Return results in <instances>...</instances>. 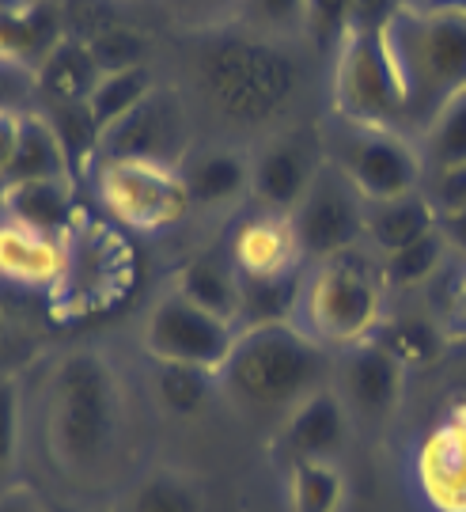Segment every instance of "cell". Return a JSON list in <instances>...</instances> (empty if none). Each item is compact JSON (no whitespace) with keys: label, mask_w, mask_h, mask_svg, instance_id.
Instances as JSON below:
<instances>
[{"label":"cell","mask_w":466,"mask_h":512,"mask_svg":"<svg viewBox=\"0 0 466 512\" xmlns=\"http://www.w3.org/2000/svg\"><path fill=\"white\" fill-rule=\"evenodd\" d=\"M160 76L186 99L201 137L254 148L326 114V61L307 38H277L243 19L163 31Z\"/></svg>","instance_id":"obj_1"},{"label":"cell","mask_w":466,"mask_h":512,"mask_svg":"<svg viewBox=\"0 0 466 512\" xmlns=\"http://www.w3.org/2000/svg\"><path fill=\"white\" fill-rule=\"evenodd\" d=\"M129 387L103 346L57 349L42 372V448L61 478L91 482L107 471L126 437Z\"/></svg>","instance_id":"obj_2"},{"label":"cell","mask_w":466,"mask_h":512,"mask_svg":"<svg viewBox=\"0 0 466 512\" xmlns=\"http://www.w3.org/2000/svg\"><path fill=\"white\" fill-rule=\"evenodd\" d=\"M216 384L243 418L281 425L304 399L334 384V353L296 323L239 330Z\"/></svg>","instance_id":"obj_3"},{"label":"cell","mask_w":466,"mask_h":512,"mask_svg":"<svg viewBox=\"0 0 466 512\" xmlns=\"http://www.w3.org/2000/svg\"><path fill=\"white\" fill-rule=\"evenodd\" d=\"M379 42L402 95L406 133L417 141V133L455 95L466 92V8L463 4H436V8L402 4L379 27Z\"/></svg>","instance_id":"obj_4"},{"label":"cell","mask_w":466,"mask_h":512,"mask_svg":"<svg viewBox=\"0 0 466 512\" xmlns=\"http://www.w3.org/2000/svg\"><path fill=\"white\" fill-rule=\"evenodd\" d=\"M387 319V285L379 274V258L368 247L349 255L307 262L304 296L296 311V327L323 349L341 353L376 338Z\"/></svg>","instance_id":"obj_5"},{"label":"cell","mask_w":466,"mask_h":512,"mask_svg":"<svg viewBox=\"0 0 466 512\" xmlns=\"http://www.w3.org/2000/svg\"><path fill=\"white\" fill-rule=\"evenodd\" d=\"M84 179H88L99 213L114 220L122 232L163 236L194 217L179 167L95 156Z\"/></svg>","instance_id":"obj_6"},{"label":"cell","mask_w":466,"mask_h":512,"mask_svg":"<svg viewBox=\"0 0 466 512\" xmlns=\"http://www.w3.org/2000/svg\"><path fill=\"white\" fill-rule=\"evenodd\" d=\"M323 152L368 202L402 198L425 186V160L410 133L341 122L323 114Z\"/></svg>","instance_id":"obj_7"},{"label":"cell","mask_w":466,"mask_h":512,"mask_svg":"<svg viewBox=\"0 0 466 512\" xmlns=\"http://www.w3.org/2000/svg\"><path fill=\"white\" fill-rule=\"evenodd\" d=\"M326 114L357 126L406 133V110H402V95H398L391 61L383 54L379 31L353 27L341 38L326 69Z\"/></svg>","instance_id":"obj_8"},{"label":"cell","mask_w":466,"mask_h":512,"mask_svg":"<svg viewBox=\"0 0 466 512\" xmlns=\"http://www.w3.org/2000/svg\"><path fill=\"white\" fill-rule=\"evenodd\" d=\"M137 338H141V353L152 357V361L220 372L228 353L235 349L239 327L213 315V311L198 308L194 300H186V296L167 285L144 308Z\"/></svg>","instance_id":"obj_9"},{"label":"cell","mask_w":466,"mask_h":512,"mask_svg":"<svg viewBox=\"0 0 466 512\" xmlns=\"http://www.w3.org/2000/svg\"><path fill=\"white\" fill-rule=\"evenodd\" d=\"M61 8L69 35L88 46V54L103 73L156 65L163 23L152 8L122 0H61Z\"/></svg>","instance_id":"obj_10"},{"label":"cell","mask_w":466,"mask_h":512,"mask_svg":"<svg viewBox=\"0 0 466 512\" xmlns=\"http://www.w3.org/2000/svg\"><path fill=\"white\" fill-rule=\"evenodd\" d=\"M198 122L167 80L148 95L144 103L129 110L126 118H118L99 137V156L114 160H152V164L179 167L186 152L198 145Z\"/></svg>","instance_id":"obj_11"},{"label":"cell","mask_w":466,"mask_h":512,"mask_svg":"<svg viewBox=\"0 0 466 512\" xmlns=\"http://www.w3.org/2000/svg\"><path fill=\"white\" fill-rule=\"evenodd\" d=\"M288 217L307 262H326L364 247L368 198L330 160H323L319 175L311 179L307 194Z\"/></svg>","instance_id":"obj_12"},{"label":"cell","mask_w":466,"mask_h":512,"mask_svg":"<svg viewBox=\"0 0 466 512\" xmlns=\"http://www.w3.org/2000/svg\"><path fill=\"white\" fill-rule=\"evenodd\" d=\"M319 122L281 129L251 148V205L273 213H292L300 205L326 160Z\"/></svg>","instance_id":"obj_13"},{"label":"cell","mask_w":466,"mask_h":512,"mask_svg":"<svg viewBox=\"0 0 466 512\" xmlns=\"http://www.w3.org/2000/svg\"><path fill=\"white\" fill-rule=\"evenodd\" d=\"M334 391L353 421H387L402 403L406 365L379 338L334 353Z\"/></svg>","instance_id":"obj_14"},{"label":"cell","mask_w":466,"mask_h":512,"mask_svg":"<svg viewBox=\"0 0 466 512\" xmlns=\"http://www.w3.org/2000/svg\"><path fill=\"white\" fill-rule=\"evenodd\" d=\"M179 175L194 213L235 217L251 205V148L216 141V137H198V145L179 164Z\"/></svg>","instance_id":"obj_15"},{"label":"cell","mask_w":466,"mask_h":512,"mask_svg":"<svg viewBox=\"0 0 466 512\" xmlns=\"http://www.w3.org/2000/svg\"><path fill=\"white\" fill-rule=\"evenodd\" d=\"M413 486L432 512H466V403H455L413 452Z\"/></svg>","instance_id":"obj_16"},{"label":"cell","mask_w":466,"mask_h":512,"mask_svg":"<svg viewBox=\"0 0 466 512\" xmlns=\"http://www.w3.org/2000/svg\"><path fill=\"white\" fill-rule=\"evenodd\" d=\"M220 247L232 258L239 277H277L307 266L292 217L273 213V209H258V205H247L243 213H235L228 220V232H224Z\"/></svg>","instance_id":"obj_17"},{"label":"cell","mask_w":466,"mask_h":512,"mask_svg":"<svg viewBox=\"0 0 466 512\" xmlns=\"http://www.w3.org/2000/svg\"><path fill=\"white\" fill-rule=\"evenodd\" d=\"M69 277V236L38 232L23 220H0V289L57 296Z\"/></svg>","instance_id":"obj_18"},{"label":"cell","mask_w":466,"mask_h":512,"mask_svg":"<svg viewBox=\"0 0 466 512\" xmlns=\"http://www.w3.org/2000/svg\"><path fill=\"white\" fill-rule=\"evenodd\" d=\"M349 437H353V414L345 410L334 387H323L277 425V452L285 467L300 459H338L349 448Z\"/></svg>","instance_id":"obj_19"},{"label":"cell","mask_w":466,"mask_h":512,"mask_svg":"<svg viewBox=\"0 0 466 512\" xmlns=\"http://www.w3.org/2000/svg\"><path fill=\"white\" fill-rule=\"evenodd\" d=\"M69 38L61 0H0V61L38 73V65Z\"/></svg>","instance_id":"obj_20"},{"label":"cell","mask_w":466,"mask_h":512,"mask_svg":"<svg viewBox=\"0 0 466 512\" xmlns=\"http://www.w3.org/2000/svg\"><path fill=\"white\" fill-rule=\"evenodd\" d=\"M0 205L8 217L31 224L38 232L69 236L80 224V205H76V179H27V183H8L0 190Z\"/></svg>","instance_id":"obj_21"},{"label":"cell","mask_w":466,"mask_h":512,"mask_svg":"<svg viewBox=\"0 0 466 512\" xmlns=\"http://www.w3.org/2000/svg\"><path fill=\"white\" fill-rule=\"evenodd\" d=\"M171 289L228 323L239 319V274H235L232 258L224 255V247L186 258L171 277Z\"/></svg>","instance_id":"obj_22"},{"label":"cell","mask_w":466,"mask_h":512,"mask_svg":"<svg viewBox=\"0 0 466 512\" xmlns=\"http://www.w3.org/2000/svg\"><path fill=\"white\" fill-rule=\"evenodd\" d=\"M436 228V209H432L425 190H413L402 198L387 202H368V220H364V247L376 258L395 255L406 243L421 239Z\"/></svg>","instance_id":"obj_23"},{"label":"cell","mask_w":466,"mask_h":512,"mask_svg":"<svg viewBox=\"0 0 466 512\" xmlns=\"http://www.w3.org/2000/svg\"><path fill=\"white\" fill-rule=\"evenodd\" d=\"M99 76H103V69L95 65L88 46L69 35L38 65V107H84L88 95L95 92V84H99Z\"/></svg>","instance_id":"obj_24"},{"label":"cell","mask_w":466,"mask_h":512,"mask_svg":"<svg viewBox=\"0 0 466 512\" xmlns=\"http://www.w3.org/2000/svg\"><path fill=\"white\" fill-rule=\"evenodd\" d=\"M114 512H209V494L190 471L152 467L118 494Z\"/></svg>","instance_id":"obj_25"},{"label":"cell","mask_w":466,"mask_h":512,"mask_svg":"<svg viewBox=\"0 0 466 512\" xmlns=\"http://www.w3.org/2000/svg\"><path fill=\"white\" fill-rule=\"evenodd\" d=\"M72 171L69 148L61 141V133L42 110H27L19 118V137H16V160L8 171V183H27V179H65Z\"/></svg>","instance_id":"obj_26"},{"label":"cell","mask_w":466,"mask_h":512,"mask_svg":"<svg viewBox=\"0 0 466 512\" xmlns=\"http://www.w3.org/2000/svg\"><path fill=\"white\" fill-rule=\"evenodd\" d=\"M304 270L277 277H239V330L254 327H281V323H296L300 311V296H304Z\"/></svg>","instance_id":"obj_27"},{"label":"cell","mask_w":466,"mask_h":512,"mask_svg":"<svg viewBox=\"0 0 466 512\" xmlns=\"http://www.w3.org/2000/svg\"><path fill=\"white\" fill-rule=\"evenodd\" d=\"M451 258H455V251H451V243L444 239L440 224H436L432 232H425L421 239L406 243L402 251L379 258V274H383L387 293H391V289L410 293V289H425V285H432L436 277L448 270Z\"/></svg>","instance_id":"obj_28"},{"label":"cell","mask_w":466,"mask_h":512,"mask_svg":"<svg viewBox=\"0 0 466 512\" xmlns=\"http://www.w3.org/2000/svg\"><path fill=\"white\" fill-rule=\"evenodd\" d=\"M349 482L338 459H300L285 467L288 512H341Z\"/></svg>","instance_id":"obj_29"},{"label":"cell","mask_w":466,"mask_h":512,"mask_svg":"<svg viewBox=\"0 0 466 512\" xmlns=\"http://www.w3.org/2000/svg\"><path fill=\"white\" fill-rule=\"evenodd\" d=\"M144 361H148L152 399H156V406L167 418H194L213 395H220L216 372L186 365H163V361H152V357H144Z\"/></svg>","instance_id":"obj_30"},{"label":"cell","mask_w":466,"mask_h":512,"mask_svg":"<svg viewBox=\"0 0 466 512\" xmlns=\"http://www.w3.org/2000/svg\"><path fill=\"white\" fill-rule=\"evenodd\" d=\"M160 80L163 76L156 65H133V69H118V73L99 76L95 92H91L88 103H84L95 129H99V137H103V129H110L118 118H126L137 103H144L148 95L156 92Z\"/></svg>","instance_id":"obj_31"},{"label":"cell","mask_w":466,"mask_h":512,"mask_svg":"<svg viewBox=\"0 0 466 512\" xmlns=\"http://www.w3.org/2000/svg\"><path fill=\"white\" fill-rule=\"evenodd\" d=\"M417 148L425 160V175L466 167V92L455 95L448 107L417 133Z\"/></svg>","instance_id":"obj_32"},{"label":"cell","mask_w":466,"mask_h":512,"mask_svg":"<svg viewBox=\"0 0 466 512\" xmlns=\"http://www.w3.org/2000/svg\"><path fill=\"white\" fill-rule=\"evenodd\" d=\"M376 338L395 353L406 368L413 365H436L440 353L448 346L444 327L432 315H398V319H383Z\"/></svg>","instance_id":"obj_33"},{"label":"cell","mask_w":466,"mask_h":512,"mask_svg":"<svg viewBox=\"0 0 466 512\" xmlns=\"http://www.w3.org/2000/svg\"><path fill=\"white\" fill-rule=\"evenodd\" d=\"M19 440H23V380L16 368H4L0 372V490L19 482Z\"/></svg>","instance_id":"obj_34"},{"label":"cell","mask_w":466,"mask_h":512,"mask_svg":"<svg viewBox=\"0 0 466 512\" xmlns=\"http://www.w3.org/2000/svg\"><path fill=\"white\" fill-rule=\"evenodd\" d=\"M247 0H152L163 31H205L243 16Z\"/></svg>","instance_id":"obj_35"},{"label":"cell","mask_w":466,"mask_h":512,"mask_svg":"<svg viewBox=\"0 0 466 512\" xmlns=\"http://www.w3.org/2000/svg\"><path fill=\"white\" fill-rule=\"evenodd\" d=\"M239 19L266 35L307 38V0H247Z\"/></svg>","instance_id":"obj_36"},{"label":"cell","mask_w":466,"mask_h":512,"mask_svg":"<svg viewBox=\"0 0 466 512\" xmlns=\"http://www.w3.org/2000/svg\"><path fill=\"white\" fill-rule=\"evenodd\" d=\"M353 31V0H307V38L330 61L341 38Z\"/></svg>","instance_id":"obj_37"},{"label":"cell","mask_w":466,"mask_h":512,"mask_svg":"<svg viewBox=\"0 0 466 512\" xmlns=\"http://www.w3.org/2000/svg\"><path fill=\"white\" fill-rule=\"evenodd\" d=\"M38 107V88L35 73L19 69V65H4L0 61V110H12V114H27Z\"/></svg>","instance_id":"obj_38"},{"label":"cell","mask_w":466,"mask_h":512,"mask_svg":"<svg viewBox=\"0 0 466 512\" xmlns=\"http://www.w3.org/2000/svg\"><path fill=\"white\" fill-rule=\"evenodd\" d=\"M444 334H466V258L455 262L444 285V304H440V319H436Z\"/></svg>","instance_id":"obj_39"},{"label":"cell","mask_w":466,"mask_h":512,"mask_svg":"<svg viewBox=\"0 0 466 512\" xmlns=\"http://www.w3.org/2000/svg\"><path fill=\"white\" fill-rule=\"evenodd\" d=\"M421 190L429 194L436 217L463 209L466 205V167H459V171H440V175H425V186H421Z\"/></svg>","instance_id":"obj_40"},{"label":"cell","mask_w":466,"mask_h":512,"mask_svg":"<svg viewBox=\"0 0 466 512\" xmlns=\"http://www.w3.org/2000/svg\"><path fill=\"white\" fill-rule=\"evenodd\" d=\"M0 512H50V501L35 486L12 482L8 490H0Z\"/></svg>","instance_id":"obj_41"},{"label":"cell","mask_w":466,"mask_h":512,"mask_svg":"<svg viewBox=\"0 0 466 512\" xmlns=\"http://www.w3.org/2000/svg\"><path fill=\"white\" fill-rule=\"evenodd\" d=\"M402 8V0H353V27L379 31Z\"/></svg>","instance_id":"obj_42"},{"label":"cell","mask_w":466,"mask_h":512,"mask_svg":"<svg viewBox=\"0 0 466 512\" xmlns=\"http://www.w3.org/2000/svg\"><path fill=\"white\" fill-rule=\"evenodd\" d=\"M19 118H23V114H12V110H0V190L8 186V171H12V160H16Z\"/></svg>","instance_id":"obj_43"},{"label":"cell","mask_w":466,"mask_h":512,"mask_svg":"<svg viewBox=\"0 0 466 512\" xmlns=\"http://www.w3.org/2000/svg\"><path fill=\"white\" fill-rule=\"evenodd\" d=\"M436 224H440L444 239L451 243L455 258H466V205H463V209H455V213H444V217H436Z\"/></svg>","instance_id":"obj_44"},{"label":"cell","mask_w":466,"mask_h":512,"mask_svg":"<svg viewBox=\"0 0 466 512\" xmlns=\"http://www.w3.org/2000/svg\"><path fill=\"white\" fill-rule=\"evenodd\" d=\"M8 334H12V319H8V304H4V289H0V346L8 342Z\"/></svg>","instance_id":"obj_45"},{"label":"cell","mask_w":466,"mask_h":512,"mask_svg":"<svg viewBox=\"0 0 466 512\" xmlns=\"http://www.w3.org/2000/svg\"><path fill=\"white\" fill-rule=\"evenodd\" d=\"M402 4H413V8H436V4H451V0H402Z\"/></svg>","instance_id":"obj_46"},{"label":"cell","mask_w":466,"mask_h":512,"mask_svg":"<svg viewBox=\"0 0 466 512\" xmlns=\"http://www.w3.org/2000/svg\"><path fill=\"white\" fill-rule=\"evenodd\" d=\"M50 512H80V509H72V505H50Z\"/></svg>","instance_id":"obj_47"},{"label":"cell","mask_w":466,"mask_h":512,"mask_svg":"<svg viewBox=\"0 0 466 512\" xmlns=\"http://www.w3.org/2000/svg\"><path fill=\"white\" fill-rule=\"evenodd\" d=\"M122 4H141V8H152V0H122Z\"/></svg>","instance_id":"obj_48"},{"label":"cell","mask_w":466,"mask_h":512,"mask_svg":"<svg viewBox=\"0 0 466 512\" xmlns=\"http://www.w3.org/2000/svg\"><path fill=\"white\" fill-rule=\"evenodd\" d=\"M0 220H4V205H0Z\"/></svg>","instance_id":"obj_49"}]
</instances>
